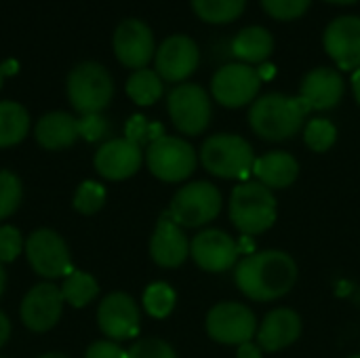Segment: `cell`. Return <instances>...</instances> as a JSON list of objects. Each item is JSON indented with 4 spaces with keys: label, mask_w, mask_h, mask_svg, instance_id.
<instances>
[{
    "label": "cell",
    "mask_w": 360,
    "mask_h": 358,
    "mask_svg": "<svg viewBox=\"0 0 360 358\" xmlns=\"http://www.w3.org/2000/svg\"><path fill=\"white\" fill-rule=\"evenodd\" d=\"M23 251L32 270L42 279H65L74 272L70 249L55 230L40 228L32 232L25 241Z\"/></svg>",
    "instance_id": "obj_8"
},
{
    "label": "cell",
    "mask_w": 360,
    "mask_h": 358,
    "mask_svg": "<svg viewBox=\"0 0 360 358\" xmlns=\"http://www.w3.org/2000/svg\"><path fill=\"white\" fill-rule=\"evenodd\" d=\"M68 99L80 114H99L114 97L110 72L95 61L78 63L68 76Z\"/></svg>",
    "instance_id": "obj_5"
},
{
    "label": "cell",
    "mask_w": 360,
    "mask_h": 358,
    "mask_svg": "<svg viewBox=\"0 0 360 358\" xmlns=\"http://www.w3.org/2000/svg\"><path fill=\"white\" fill-rule=\"evenodd\" d=\"M338 139V129L331 120L327 118H314L306 124L304 129V141L312 152H327L333 148Z\"/></svg>",
    "instance_id": "obj_30"
},
{
    "label": "cell",
    "mask_w": 360,
    "mask_h": 358,
    "mask_svg": "<svg viewBox=\"0 0 360 358\" xmlns=\"http://www.w3.org/2000/svg\"><path fill=\"white\" fill-rule=\"evenodd\" d=\"M177 304V295L169 283H152L143 291V308L154 319H167Z\"/></svg>",
    "instance_id": "obj_29"
},
{
    "label": "cell",
    "mask_w": 360,
    "mask_h": 358,
    "mask_svg": "<svg viewBox=\"0 0 360 358\" xmlns=\"http://www.w3.org/2000/svg\"><path fill=\"white\" fill-rule=\"evenodd\" d=\"M234 279L240 293L249 300L274 302L295 287L297 264L281 249L255 251L236 266Z\"/></svg>",
    "instance_id": "obj_1"
},
{
    "label": "cell",
    "mask_w": 360,
    "mask_h": 358,
    "mask_svg": "<svg viewBox=\"0 0 360 358\" xmlns=\"http://www.w3.org/2000/svg\"><path fill=\"white\" fill-rule=\"evenodd\" d=\"M127 95L137 106H152L162 95V78L156 74V70H135L127 80Z\"/></svg>",
    "instance_id": "obj_26"
},
{
    "label": "cell",
    "mask_w": 360,
    "mask_h": 358,
    "mask_svg": "<svg viewBox=\"0 0 360 358\" xmlns=\"http://www.w3.org/2000/svg\"><path fill=\"white\" fill-rule=\"evenodd\" d=\"M105 203V188L93 179H86L78 186L74 194V209L82 215H95Z\"/></svg>",
    "instance_id": "obj_32"
},
{
    "label": "cell",
    "mask_w": 360,
    "mask_h": 358,
    "mask_svg": "<svg viewBox=\"0 0 360 358\" xmlns=\"http://www.w3.org/2000/svg\"><path fill=\"white\" fill-rule=\"evenodd\" d=\"M207 333L217 344L240 346L257 335V319L251 308L238 302H221L207 314Z\"/></svg>",
    "instance_id": "obj_9"
},
{
    "label": "cell",
    "mask_w": 360,
    "mask_h": 358,
    "mask_svg": "<svg viewBox=\"0 0 360 358\" xmlns=\"http://www.w3.org/2000/svg\"><path fill=\"white\" fill-rule=\"evenodd\" d=\"M63 304L61 287H55L53 283H40L32 287L21 302V323L34 333H44L59 323Z\"/></svg>",
    "instance_id": "obj_12"
},
{
    "label": "cell",
    "mask_w": 360,
    "mask_h": 358,
    "mask_svg": "<svg viewBox=\"0 0 360 358\" xmlns=\"http://www.w3.org/2000/svg\"><path fill=\"white\" fill-rule=\"evenodd\" d=\"M2 82H4V74H2V70H0V89H2Z\"/></svg>",
    "instance_id": "obj_47"
},
{
    "label": "cell",
    "mask_w": 360,
    "mask_h": 358,
    "mask_svg": "<svg viewBox=\"0 0 360 358\" xmlns=\"http://www.w3.org/2000/svg\"><path fill=\"white\" fill-rule=\"evenodd\" d=\"M325 51L340 70H360V17L344 15L325 30Z\"/></svg>",
    "instance_id": "obj_18"
},
{
    "label": "cell",
    "mask_w": 360,
    "mask_h": 358,
    "mask_svg": "<svg viewBox=\"0 0 360 358\" xmlns=\"http://www.w3.org/2000/svg\"><path fill=\"white\" fill-rule=\"evenodd\" d=\"M23 247H25V243H23V236L17 228L0 226V264L15 262L21 255Z\"/></svg>",
    "instance_id": "obj_36"
},
{
    "label": "cell",
    "mask_w": 360,
    "mask_h": 358,
    "mask_svg": "<svg viewBox=\"0 0 360 358\" xmlns=\"http://www.w3.org/2000/svg\"><path fill=\"white\" fill-rule=\"evenodd\" d=\"M257 74H259V78H270L274 74V68L268 65V63H262V68L257 70Z\"/></svg>",
    "instance_id": "obj_43"
},
{
    "label": "cell",
    "mask_w": 360,
    "mask_h": 358,
    "mask_svg": "<svg viewBox=\"0 0 360 358\" xmlns=\"http://www.w3.org/2000/svg\"><path fill=\"white\" fill-rule=\"evenodd\" d=\"M247 0H192L194 13L207 23H230L245 11Z\"/></svg>",
    "instance_id": "obj_28"
},
{
    "label": "cell",
    "mask_w": 360,
    "mask_h": 358,
    "mask_svg": "<svg viewBox=\"0 0 360 358\" xmlns=\"http://www.w3.org/2000/svg\"><path fill=\"white\" fill-rule=\"evenodd\" d=\"M141 162H143L141 146H137L127 137L108 139L105 143L99 146L93 158L95 171L110 181H120L135 175Z\"/></svg>",
    "instance_id": "obj_16"
},
{
    "label": "cell",
    "mask_w": 360,
    "mask_h": 358,
    "mask_svg": "<svg viewBox=\"0 0 360 358\" xmlns=\"http://www.w3.org/2000/svg\"><path fill=\"white\" fill-rule=\"evenodd\" d=\"M327 2H333V4H354L359 0H327Z\"/></svg>",
    "instance_id": "obj_46"
},
{
    "label": "cell",
    "mask_w": 360,
    "mask_h": 358,
    "mask_svg": "<svg viewBox=\"0 0 360 358\" xmlns=\"http://www.w3.org/2000/svg\"><path fill=\"white\" fill-rule=\"evenodd\" d=\"M0 70H2V74L6 76V74H13V72H17V63L13 61V59H8L6 63H2L0 65Z\"/></svg>",
    "instance_id": "obj_42"
},
{
    "label": "cell",
    "mask_w": 360,
    "mask_h": 358,
    "mask_svg": "<svg viewBox=\"0 0 360 358\" xmlns=\"http://www.w3.org/2000/svg\"><path fill=\"white\" fill-rule=\"evenodd\" d=\"M114 53L122 65L143 70L156 55L152 30L139 19H124L114 32Z\"/></svg>",
    "instance_id": "obj_15"
},
{
    "label": "cell",
    "mask_w": 360,
    "mask_h": 358,
    "mask_svg": "<svg viewBox=\"0 0 360 358\" xmlns=\"http://www.w3.org/2000/svg\"><path fill=\"white\" fill-rule=\"evenodd\" d=\"M84 358H127V352L112 340H99L86 348Z\"/></svg>",
    "instance_id": "obj_38"
},
{
    "label": "cell",
    "mask_w": 360,
    "mask_h": 358,
    "mask_svg": "<svg viewBox=\"0 0 360 358\" xmlns=\"http://www.w3.org/2000/svg\"><path fill=\"white\" fill-rule=\"evenodd\" d=\"M11 338V321L6 319V314L0 310V348L8 342Z\"/></svg>",
    "instance_id": "obj_40"
},
{
    "label": "cell",
    "mask_w": 360,
    "mask_h": 358,
    "mask_svg": "<svg viewBox=\"0 0 360 358\" xmlns=\"http://www.w3.org/2000/svg\"><path fill=\"white\" fill-rule=\"evenodd\" d=\"M236 358H264V350L259 348L257 342H247L238 346Z\"/></svg>",
    "instance_id": "obj_39"
},
{
    "label": "cell",
    "mask_w": 360,
    "mask_h": 358,
    "mask_svg": "<svg viewBox=\"0 0 360 358\" xmlns=\"http://www.w3.org/2000/svg\"><path fill=\"white\" fill-rule=\"evenodd\" d=\"M148 169L154 177L167 184H177L188 179L196 169V150L181 137L162 135L152 141L146 152Z\"/></svg>",
    "instance_id": "obj_7"
},
{
    "label": "cell",
    "mask_w": 360,
    "mask_h": 358,
    "mask_svg": "<svg viewBox=\"0 0 360 358\" xmlns=\"http://www.w3.org/2000/svg\"><path fill=\"white\" fill-rule=\"evenodd\" d=\"M278 215V203L270 188L259 181H243L230 196V222L245 236L264 234Z\"/></svg>",
    "instance_id": "obj_3"
},
{
    "label": "cell",
    "mask_w": 360,
    "mask_h": 358,
    "mask_svg": "<svg viewBox=\"0 0 360 358\" xmlns=\"http://www.w3.org/2000/svg\"><path fill=\"white\" fill-rule=\"evenodd\" d=\"M169 116L184 135H200L211 122V101L200 84L184 82L169 93Z\"/></svg>",
    "instance_id": "obj_10"
},
{
    "label": "cell",
    "mask_w": 360,
    "mask_h": 358,
    "mask_svg": "<svg viewBox=\"0 0 360 358\" xmlns=\"http://www.w3.org/2000/svg\"><path fill=\"white\" fill-rule=\"evenodd\" d=\"M21 179L13 171H0V219L11 217L21 205Z\"/></svg>",
    "instance_id": "obj_31"
},
{
    "label": "cell",
    "mask_w": 360,
    "mask_h": 358,
    "mask_svg": "<svg viewBox=\"0 0 360 358\" xmlns=\"http://www.w3.org/2000/svg\"><path fill=\"white\" fill-rule=\"evenodd\" d=\"M4 287H6V272H4V268H2V264H0V298H2V293H4Z\"/></svg>",
    "instance_id": "obj_44"
},
{
    "label": "cell",
    "mask_w": 360,
    "mask_h": 358,
    "mask_svg": "<svg viewBox=\"0 0 360 358\" xmlns=\"http://www.w3.org/2000/svg\"><path fill=\"white\" fill-rule=\"evenodd\" d=\"M253 175H255V181L264 184L266 188L283 190V188H289L297 179L300 162L289 152H268L255 158Z\"/></svg>",
    "instance_id": "obj_22"
},
{
    "label": "cell",
    "mask_w": 360,
    "mask_h": 358,
    "mask_svg": "<svg viewBox=\"0 0 360 358\" xmlns=\"http://www.w3.org/2000/svg\"><path fill=\"white\" fill-rule=\"evenodd\" d=\"M274 51V36L259 25H249L236 34L232 40V55L240 63H266Z\"/></svg>",
    "instance_id": "obj_24"
},
{
    "label": "cell",
    "mask_w": 360,
    "mask_h": 358,
    "mask_svg": "<svg viewBox=\"0 0 360 358\" xmlns=\"http://www.w3.org/2000/svg\"><path fill=\"white\" fill-rule=\"evenodd\" d=\"M200 162L215 177L245 179L249 173H253L255 152L245 137L219 133L205 139L200 148Z\"/></svg>",
    "instance_id": "obj_4"
},
{
    "label": "cell",
    "mask_w": 360,
    "mask_h": 358,
    "mask_svg": "<svg viewBox=\"0 0 360 358\" xmlns=\"http://www.w3.org/2000/svg\"><path fill=\"white\" fill-rule=\"evenodd\" d=\"M150 255L160 268H177L190 257V241L181 226L167 213L158 219L150 238Z\"/></svg>",
    "instance_id": "obj_19"
},
{
    "label": "cell",
    "mask_w": 360,
    "mask_h": 358,
    "mask_svg": "<svg viewBox=\"0 0 360 358\" xmlns=\"http://www.w3.org/2000/svg\"><path fill=\"white\" fill-rule=\"evenodd\" d=\"M262 78L257 70L249 63H226L219 68L211 80V93L224 108H243L255 101L259 93Z\"/></svg>",
    "instance_id": "obj_11"
},
{
    "label": "cell",
    "mask_w": 360,
    "mask_h": 358,
    "mask_svg": "<svg viewBox=\"0 0 360 358\" xmlns=\"http://www.w3.org/2000/svg\"><path fill=\"white\" fill-rule=\"evenodd\" d=\"M127 358H177L175 350L158 338H146L135 342L129 350Z\"/></svg>",
    "instance_id": "obj_35"
},
{
    "label": "cell",
    "mask_w": 360,
    "mask_h": 358,
    "mask_svg": "<svg viewBox=\"0 0 360 358\" xmlns=\"http://www.w3.org/2000/svg\"><path fill=\"white\" fill-rule=\"evenodd\" d=\"M38 358H68L65 354H61V352H49V354H42V357Z\"/></svg>",
    "instance_id": "obj_45"
},
{
    "label": "cell",
    "mask_w": 360,
    "mask_h": 358,
    "mask_svg": "<svg viewBox=\"0 0 360 358\" xmlns=\"http://www.w3.org/2000/svg\"><path fill=\"white\" fill-rule=\"evenodd\" d=\"M221 211V192L209 181H192L179 188L167 215L181 228H200L213 222Z\"/></svg>",
    "instance_id": "obj_6"
},
{
    "label": "cell",
    "mask_w": 360,
    "mask_h": 358,
    "mask_svg": "<svg viewBox=\"0 0 360 358\" xmlns=\"http://www.w3.org/2000/svg\"><path fill=\"white\" fill-rule=\"evenodd\" d=\"M352 91H354V97H356V101H359L360 106V70H356L352 74Z\"/></svg>",
    "instance_id": "obj_41"
},
{
    "label": "cell",
    "mask_w": 360,
    "mask_h": 358,
    "mask_svg": "<svg viewBox=\"0 0 360 358\" xmlns=\"http://www.w3.org/2000/svg\"><path fill=\"white\" fill-rule=\"evenodd\" d=\"M310 108L302 97H289L283 93H268L253 101L249 110V124L255 135L268 141H285L293 137L302 127Z\"/></svg>",
    "instance_id": "obj_2"
},
{
    "label": "cell",
    "mask_w": 360,
    "mask_h": 358,
    "mask_svg": "<svg viewBox=\"0 0 360 358\" xmlns=\"http://www.w3.org/2000/svg\"><path fill=\"white\" fill-rule=\"evenodd\" d=\"M165 133H162V124H152V122H148L143 116H133V118H129V122H127V139H131V141H135L137 146H141V143H152V141H156V139H160Z\"/></svg>",
    "instance_id": "obj_34"
},
{
    "label": "cell",
    "mask_w": 360,
    "mask_h": 358,
    "mask_svg": "<svg viewBox=\"0 0 360 358\" xmlns=\"http://www.w3.org/2000/svg\"><path fill=\"white\" fill-rule=\"evenodd\" d=\"M30 131V114L17 101H0V148L21 143Z\"/></svg>",
    "instance_id": "obj_25"
},
{
    "label": "cell",
    "mask_w": 360,
    "mask_h": 358,
    "mask_svg": "<svg viewBox=\"0 0 360 358\" xmlns=\"http://www.w3.org/2000/svg\"><path fill=\"white\" fill-rule=\"evenodd\" d=\"M348 358H360V354H354V357H348Z\"/></svg>",
    "instance_id": "obj_48"
},
{
    "label": "cell",
    "mask_w": 360,
    "mask_h": 358,
    "mask_svg": "<svg viewBox=\"0 0 360 358\" xmlns=\"http://www.w3.org/2000/svg\"><path fill=\"white\" fill-rule=\"evenodd\" d=\"M302 335V319L291 308H276L257 327V344L264 352H278L295 344Z\"/></svg>",
    "instance_id": "obj_20"
},
{
    "label": "cell",
    "mask_w": 360,
    "mask_h": 358,
    "mask_svg": "<svg viewBox=\"0 0 360 358\" xmlns=\"http://www.w3.org/2000/svg\"><path fill=\"white\" fill-rule=\"evenodd\" d=\"M78 135L86 141H99L108 135V120L101 114H82L78 118Z\"/></svg>",
    "instance_id": "obj_37"
},
{
    "label": "cell",
    "mask_w": 360,
    "mask_h": 358,
    "mask_svg": "<svg viewBox=\"0 0 360 358\" xmlns=\"http://www.w3.org/2000/svg\"><path fill=\"white\" fill-rule=\"evenodd\" d=\"M312 0H262L264 11L281 21H291L302 17L310 8Z\"/></svg>",
    "instance_id": "obj_33"
},
{
    "label": "cell",
    "mask_w": 360,
    "mask_h": 358,
    "mask_svg": "<svg viewBox=\"0 0 360 358\" xmlns=\"http://www.w3.org/2000/svg\"><path fill=\"white\" fill-rule=\"evenodd\" d=\"M300 97L310 110H331L344 97V78L333 68H316L306 74Z\"/></svg>",
    "instance_id": "obj_21"
},
{
    "label": "cell",
    "mask_w": 360,
    "mask_h": 358,
    "mask_svg": "<svg viewBox=\"0 0 360 358\" xmlns=\"http://www.w3.org/2000/svg\"><path fill=\"white\" fill-rule=\"evenodd\" d=\"M34 137L44 150H65L80 137L78 118L68 112H49L36 122Z\"/></svg>",
    "instance_id": "obj_23"
},
{
    "label": "cell",
    "mask_w": 360,
    "mask_h": 358,
    "mask_svg": "<svg viewBox=\"0 0 360 358\" xmlns=\"http://www.w3.org/2000/svg\"><path fill=\"white\" fill-rule=\"evenodd\" d=\"M190 255L205 272H226L238 260V245L228 232L207 228L192 238Z\"/></svg>",
    "instance_id": "obj_14"
},
{
    "label": "cell",
    "mask_w": 360,
    "mask_h": 358,
    "mask_svg": "<svg viewBox=\"0 0 360 358\" xmlns=\"http://www.w3.org/2000/svg\"><path fill=\"white\" fill-rule=\"evenodd\" d=\"M139 306L127 293H110L97 308V325L112 342L131 340L139 333Z\"/></svg>",
    "instance_id": "obj_13"
},
{
    "label": "cell",
    "mask_w": 360,
    "mask_h": 358,
    "mask_svg": "<svg viewBox=\"0 0 360 358\" xmlns=\"http://www.w3.org/2000/svg\"><path fill=\"white\" fill-rule=\"evenodd\" d=\"M198 61H200L198 46L188 36L167 38L154 55L156 74L167 82L186 80L188 76L194 74V70L198 68Z\"/></svg>",
    "instance_id": "obj_17"
},
{
    "label": "cell",
    "mask_w": 360,
    "mask_h": 358,
    "mask_svg": "<svg viewBox=\"0 0 360 358\" xmlns=\"http://www.w3.org/2000/svg\"><path fill=\"white\" fill-rule=\"evenodd\" d=\"M61 295L72 308H84L99 295V283L89 272L74 270L70 276H65Z\"/></svg>",
    "instance_id": "obj_27"
}]
</instances>
